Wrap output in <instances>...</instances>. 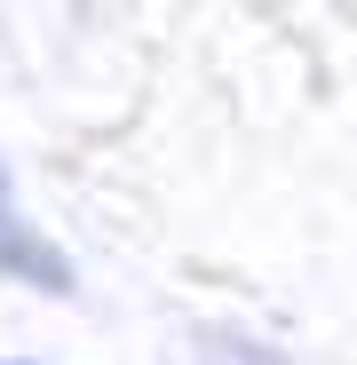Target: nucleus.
I'll list each match as a JSON object with an SVG mask.
<instances>
[{"label":"nucleus","mask_w":357,"mask_h":365,"mask_svg":"<svg viewBox=\"0 0 357 365\" xmlns=\"http://www.w3.org/2000/svg\"><path fill=\"white\" fill-rule=\"evenodd\" d=\"M0 278L40 286V294H72V262H64V247H56L40 222H24L16 182H9V159H0Z\"/></svg>","instance_id":"nucleus-1"},{"label":"nucleus","mask_w":357,"mask_h":365,"mask_svg":"<svg viewBox=\"0 0 357 365\" xmlns=\"http://www.w3.org/2000/svg\"><path fill=\"white\" fill-rule=\"evenodd\" d=\"M0 365H32V357H0Z\"/></svg>","instance_id":"nucleus-2"}]
</instances>
